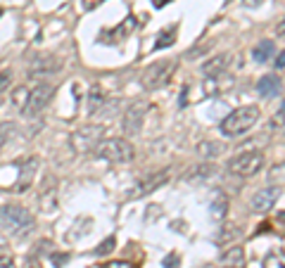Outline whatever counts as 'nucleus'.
<instances>
[{"instance_id": "nucleus-6", "label": "nucleus", "mask_w": 285, "mask_h": 268, "mask_svg": "<svg viewBox=\"0 0 285 268\" xmlns=\"http://www.w3.org/2000/svg\"><path fill=\"white\" fill-rule=\"evenodd\" d=\"M264 166V152L259 150H250V152H242L238 157H233L228 161V171L235 173V176H242V178H250L257 171H262Z\"/></svg>"}, {"instance_id": "nucleus-27", "label": "nucleus", "mask_w": 285, "mask_h": 268, "mask_svg": "<svg viewBox=\"0 0 285 268\" xmlns=\"http://www.w3.org/2000/svg\"><path fill=\"white\" fill-rule=\"evenodd\" d=\"M162 266H164V268H178V266H181V254H178V252L166 254V257L162 259Z\"/></svg>"}, {"instance_id": "nucleus-1", "label": "nucleus", "mask_w": 285, "mask_h": 268, "mask_svg": "<svg viewBox=\"0 0 285 268\" xmlns=\"http://www.w3.org/2000/svg\"><path fill=\"white\" fill-rule=\"evenodd\" d=\"M259 117H262V112H259L257 105H245V107L233 109L228 117L221 121V133H223L226 138L245 135V133L259 121Z\"/></svg>"}, {"instance_id": "nucleus-34", "label": "nucleus", "mask_w": 285, "mask_h": 268, "mask_svg": "<svg viewBox=\"0 0 285 268\" xmlns=\"http://www.w3.org/2000/svg\"><path fill=\"white\" fill-rule=\"evenodd\" d=\"M53 261H55V268H62L60 264H62V261H69V257H67V254H60V257H53Z\"/></svg>"}, {"instance_id": "nucleus-4", "label": "nucleus", "mask_w": 285, "mask_h": 268, "mask_svg": "<svg viewBox=\"0 0 285 268\" xmlns=\"http://www.w3.org/2000/svg\"><path fill=\"white\" fill-rule=\"evenodd\" d=\"M176 67H178L176 60H159V62L150 65L142 71V78H141L142 88L145 90H159V88H164L171 81V76L176 74Z\"/></svg>"}, {"instance_id": "nucleus-15", "label": "nucleus", "mask_w": 285, "mask_h": 268, "mask_svg": "<svg viewBox=\"0 0 285 268\" xmlns=\"http://www.w3.org/2000/svg\"><path fill=\"white\" fill-rule=\"evenodd\" d=\"M230 57H233V55L223 53V55H216V57L207 60V62L202 65V74L209 76V78H214V76L223 74V71L228 69V65H230Z\"/></svg>"}, {"instance_id": "nucleus-2", "label": "nucleus", "mask_w": 285, "mask_h": 268, "mask_svg": "<svg viewBox=\"0 0 285 268\" xmlns=\"http://www.w3.org/2000/svg\"><path fill=\"white\" fill-rule=\"evenodd\" d=\"M33 216L29 214V209H24L19 204H5L0 206V228L5 233H10L14 237L29 235L33 230Z\"/></svg>"}, {"instance_id": "nucleus-17", "label": "nucleus", "mask_w": 285, "mask_h": 268, "mask_svg": "<svg viewBox=\"0 0 285 268\" xmlns=\"http://www.w3.org/2000/svg\"><path fill=\"white\" fill-rule=\"evenodd\" d=\"M274 53H276V43L271 38H264V41H259L252 48V60L257 65H264V62H269L274 57Z\"/></svg>"}, {"instance_id": "nucleus-11", "label": "nucleus", "mask_w": 285, "mask_h": 268, "mask_svg": "<svg viewBox=\"0 0 285 268\" xmlns=\"http://www.w3.org/2000/svg\"><path fill=\"white\" fill-rule=\"evenodd\" d=\"M133 29H136V17H126L121 24H117L114 29H110V31H102L100 33V43H110V45H117L121 43V41H126L129 36L133 33Z\"/></svg>"}, {"instance_id": "nucleus-12", "label": "nucleus", "mask_w": 285, "mask_h": 268, "mask_svg": "<svg viewBox=\"0 0 285 268\" xmlns=\"http://www.w3.org/2000/svg\"><path fill=\"white\" fill-rule=\"evenodd\" d=\"M169 181V171H154V173H150V176H145L142 181H138L136 183V188H133V193H131V197H145V195H150V193H154L157 188H162L164 183Z\"/></svg>"}, {"instance_id": "nucleus-33", "label": "nucleus", "mask_w": 285, "mask_h": 268, "mask_svg": "<svg viewBox=\"0 0 285 268\" xmlns=\"http://www.w3.org/2000/svg\"><path fill=\"white\" fill-rule=\"evenodd\" d=\"M171 0H152V7H157V10H162V7H166Z\"/></svg>"}, {"instance_id": "nucleus-16", "label": "nucleus", "mask_w": 285, "mask_h": 268, "mask_svg": "<svg viewBox=\"0 0 285 268\" xmlns=\"http://www.w3.org/2000/svg\"><path fill=\"white\" fill-rule=\"evenodd\" d=\"M281 90H283V83H281V78L276 74L262 76L257 81V93L262 97H276V95H281Z\"/></svg>"}, {"instance_id": "nucleus-9", "label": "nucleus", "mask_w": 285, "mask_h": 268, "mask_svg": "<svg viewBox=\"0 0 285 268\" xmlns=\"http://www.w3.org/2000/svg\"><path fill=\"white\" fill-rule=\"evenodd\" d=\"M62 62L57 60L55 55H36L29 62V76L31 78H43V76H53L55 71H60Z\"/></svg>"}, {"instance_id": "nucleus-21", "label": "nucleus", "mask_w": 285, "mask_h": 268, "mask_svg": "<svg viewBox=\"0 0 285 268\" xmlns=\"http://www.w3.org/2000/svg\"><path fill=\"white\" fill-rule=\"evenodd\" d=\"M41 206H43V211H55L57 209V202H55V190L53 188H48V183H45V190L41 193Z\"/></svg>"}, {"instance_id": "nucleus-24", "label": "nucleus", "mask_w": 285, "mask_h": 268, "mask_svg": "<svg viewBox=\"0 0 285 268\" xmlns=\"http://www.w3.org/2000/svg\"><path fill=\"white\" fill-rule=\"evenodd\" d=\"M114 245H117V240H114V237H107V240H102V242L95 247V252H93V254H98V257H102V254H110L112 249H114Z\"/></svg>"}, {"instance_id": "nucleus-8", "label": "nucleus", "mask_w": 285, "mask_h": 268, "mask_svg": "<svg viewBox=\"0 0 285 268\" xmlns=\"http://www.w3.org/2000/svg\"><path fill=\"white\" fill-rule=\"evenodd\" d=\"M145 112H147V102H133L131 107L124 112V119H121V131L124 135H138L142 129V121H145Z\"/></svg>"}, {"instance_id": "nucleus-7", "label": "nucleus", "mask_w": 285, "mask_h": 268, "mask_svg": "<svg viewBox=\"0 0 285 268\" xmlns=\"http://www.w3.org/2000/svg\"><path fill=\"white\" fill-rule=\"evenodd\" d=\"M53 95H55V86H50V83H38L33 90H29V100H26V105H24L22 114L24 117H36V114H41V112L50 105Z\"/></svg>"}, {"instance_id": "nucleus-38", "label": "nucleus", "mask_w": 285, "mask_h": 268, "mask_svg": "<svg viewBox=\"0 0 285 268\" xmlns=\"http://www.w3.org/2000/svg\"><path fill=\"white\" fill-rule=\"evenodd\" d=\"M278 114H281V119H285V102H283V107H281V112H278Z\"/></svg>"}, {"instance_id": "nucleus-5", "label": "nucleus", "mask_w": 285, "mask_h": 268, "mask_svg": "<svg viewBox=\"0 0 285 268\" xmlns=\"http://www.w3.org/2000/svg\"><path fill=\"white\" fill-rule=\"evenodd\" d=\"M105 126H98V124H90V126H81L78 131L71 133L69 138V145L71 150L78 152V154H86V152H95L100 142L105 140Z\"/></svg>"}, {"instance_id": "nucleus-37", "label": "nucleus", "mask_w": 285, "mask_h": 268, "mask_svg": "<svg viewBox=\"0 0 285 268\" xmlns=\"http://www.w3.org/2000/svg\"><path fill=\"white\" fill-rule=\"evenodd\" d=\"M245 5H247V7H259L262 0H245Z\"/></svg>"}, {"instance_id": "nucleus-18", "label": "nucleus", "mask_w": 285, "mask_h": 268, "mask_svg": "<svg viewBox=\"0 0 285 268\" xmlns=\"http://www.w3.org/2000/svg\"><path fill=\"white\" fill-rule=\"evenodd\" d=\"M228 214V197L223 193L214 195V200H212V206H209V216L214 218V221H223Z\"/></svg>"}, {"instance_id": "nucleus-23", "label": "nucleus", "mask_w": 285, "mask_h": 268, "mask_svg": "<svg viewBox=\"0 0 285 268\" xmlns=\"http://www.w3.org/2000/svg\"><path fill=\"white\" fill-rule=\"evenodd\" d=\"M117 109H119V102L117 100H105V105L100 107V112H98V117H114L117 114Z\"/></svg>"}, {"instance_id": "nucleus-20", "label": "nucleus", "mask_w": 285, "mask_h": 268, "mask_svg": "<svg viewBox=\"0 0 285 268\" xmlns=\"http://www.w3.org/2000/svg\"><path fill=\"white\" fill-rule=\"evenodd\" d=\"M176 33H178V26H166L157 33V41H154V50H164V48H171L176 43Z\"/></svg>"}, {"instance_id": "nucleus-30", "label": "nucleus", "mask_w": 285, "mask_h": 268, "mask_svg": "<svg viewBox=\"0 0 285 268\" xmlns=\"http://www.w3.org/2000/svg\"><path fill=\"white\" fill-rule=\"evenodd\" d=\"M102 2H105V0H81V7H83L86 12H93L95 7H100Z\"/></svg>"}, {"instance_id": "nucleus-36", "label": "nucleus", "mask_w": 285, "mask_h": 268, "mask_svg": "<svg viewBox=\"0 0 285 268\" xmlns=\"http://www.w3.org/2000/svg\"><path fill=\"white\" fill-rule=\"evenodd\" d=\"M0 268H14L12 259H2V261H0Z\"/></svg>"}, {"instance_id": "nucleus-22", "label": "nucleus", "mask_w": 285, "mask_h": 268, "mask_svg": "<svg viewBox=\"0 0 285 268\" xmlns=\"http://www.w3.org/2000/svg\"><path fill=\"white\" fill-rule=\"evenodd\" d=\"M26 100H29V88H26V86H17V88H14V93H12V105H14L17 109H24Z\"/></svg>"}, {"instance_id": "nucleus-14", "label": "nucleus", "mask_w": 285, "mask_h": 268, "mask_svg": "<svg viewBox=\"0 0 285 268\" xmlns=\"http://www.w3.org/2000/svg\"><path fill=\"white\" fill-rule=\"evenodd\" d=\"M221 268H245V249L240 245H230L219 257Z\"/></svg>"}, {"instance_id": "nucleus-3", "label": "nucleus", "mask_w": 285, "mask_h": 268, "mask_svg": "<svg viewBox=\"0 0 285 268\" xmlns=\"http://www.w3.org/2000/svg\"><path fill=\"white\" fill-rule=\"evenodd\" d=\"M95 154L100 159L112 161V164H129L136 157V150L126 138H107L95 147Z\"/></svg>"}, {"instance_id": "nucleus-10", "label": "nucleus", "mask_w": 285, "mask_h": 268, "mask_svg": "<svg viewBox=\"0 0 285 268\" xmlns=\"http://www.w3.org/2000/svg\"><path fill=\"white\" fill-rule=\"evenodd\" d=\"M281 195L283 190L281 188H264V190H257L252 195V211H259V214H266V211H271L276 206V202L281 200Z\"/></svg>"}, {"instance_id": "nucleus-39", "label": "nucleus", "mask_w": 285, "mask_h": 268, "mask_svg": "<svg viewBox=\"0 0 285 268\" xmlns=\"http://www.w3.org/2000/svg\"><path fill=\"white\" fill-rule=\"evenodd\" d=\"M0 17H2V10H0Z\"/></svg>"}, {"instance_id": "nucleus-13", "label": "nucleus", "mask_w": 285, "mask_h": 268, "mask_svg": "<svg viewBox=\"0 0 285 268\" xmlns=\"http://www.w3.org/2000/svg\"><path fill=\"white\" fill-rule=\"evenodd\" d=\"M38 164H41V161L36 159V157H31L29 161H24L22 169H19V178H17V183L12 185V193L22 195V193H26V190L31 188L33 178H36V171H38Z\"/></svg>"}, {"instance_id": "nucleus-28", "label": "nucleus", "mask_w": 285, "mask_h": 268, "mask_svg": "<svg viewBox=\"0 0 285 268\" xmlns=\"http://www.w3.org/2000/svg\"><path fill=\"white\" fill-rule=\"evenodd\" d=\"M238 233H240V230H238L235 225H223V233L219 235V242H228L230 237H235Z\"/></svg>"}, {"instance_id": "nucleus-32", "label": "nucleus", "mask_w": 285, "mask_h": 268, "mask_svg": "<svg viewBox=\"0 0 285 268\" xmlns=\"http://www.w3.org/2000/svg\"><path fill=\"white\" fill-rule=\"evenodd\" d=\"M276 69H285V50H281L276 57Z\"/></svg>"}, {"instance_id": "nucleus-25", "label": "nucleus", "mask_w": 285, "mask_h": 268, "mask_svg": "<svg viewBox=\"0 0 285 268\" xmlns=\"http://www.w3.org/2000/svg\"><path fill=\"white\" fill-rule=\"evenodd\" d=\"M12 131H14V124H10V121H2V124H0V150L5 147V142H7Z\"/></svg>"}, {"instance_id": "nucleus-29", "label": "nucleus", "mask_w": 285, "mask_h": 268, "mask_svg": "<svg viewBox=\"0 0 285 268\" xmlns=\"http://www.w3.org/2000/svg\"><path fill=\"white\" fill-rule=\"evenodd\" d=\"M10 83H12V71H7V69H5V71H0V95L10 88Z\"/></svg>"}, {"instance_id": "nucleus-31", "label": "nucleus", "mask_w": 285, "mask_h": 268, "mask_svg": "<svg viewBox=\"0 0 285 268\" xmlns=\"http://www.w3.org/2000/svg\"><path fill=\"white\" fill-rule=\"evenodd\" d=\"M105 268H136L133 264H129V261H110Z\"/></svg>"}, {"instance_id": "nucleus-19", "label": "nucleus", "mask_w": 285, "mask_h": 268, "mask_svg": "<svg viewBox=\"0 0 285 268\" xmlns=\"http://www.w3.org/2000/svg\"><path fill=\"white\" fill-rule=\"evenodd\" d=\"M105 100H107V95L102 93V88L95 83V86L90 88V93H88V114L90 117H98L100 107L105 105Z\"/></svg>"}, {"instance_id": "nucleus-26", "label": "nucleus", "mask_w": 285, "mask_h": 268, "mask_svg": "<svg viewBox=\"0 0 285 268\" xmlns=\"http://www.w3.org/2000/svg\"><path fill=\"white\" fill-rule=\"evenodd\" d=\"M266 268H285V257L278 252V254H269V259H266V264H264Z\"/></svg>"}, {"instance_id": "nucleus-35", "label": "nucleus", "mask_w": 285, "mask_h": 268, "mask_svg": "<svg viewBox=\"0 0 285 268\" xmlns=\"http://www.w3.org/2000/svg\"><path fill=\"white\" fill-rule=\"evenodd\" d=\"M276 33H278L281 38H285V19H283L281 24H278V26H276Z\"/></svg>"}]
</instances>
